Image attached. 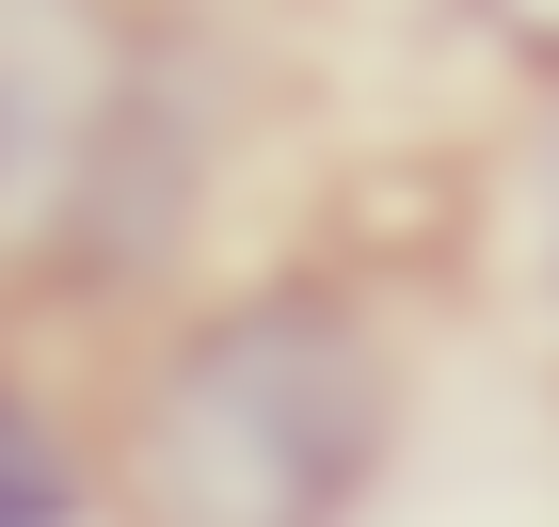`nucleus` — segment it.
Masks as SVG:
<instances>
[{
    "label": "nucleus",
    "instance_id": "f257e3e1",
    "mask_svg": "<svg viewBox=\"0 0 559 527\" xmlns=\"http://www.w3.org/2000/svg\"><path fill=\"white\" fill-rule=\"evenodd\" d=\"M384 464V336L336 288H257L160 368L144 480L176 527H336Z\"/></svg>",
    "mask_w": 559,
    "mask_h": 527
},
{
    "label": "nucleus",
    "instance_id": "f03ea898",
    "mask_svg": "<svg viewBox=\"0 0 559 527\" xmlns=\"http://www.w3.org/2000/svg\"><path fill=\"white\" fill-rule=\"evenodd\" d=\"M176 129L160 81L129 64L112 0H0V208H64L96 272V224H112V144Z\"/></svg>",
    "mask_w": 559,
    "mask_h": 527
},
{
    "label": "nucleus",
    "instance_id": "7ed1b4c3",
    "mask_svg": "<svg viewBox=\"0 0 559 527\" xmlns=\"http://www.w3.org/2000/svg\"><path fill=\"white\" fill-rule=\"evenodd\" d=\"M0 527H81V464L16 384H0Z\"/></svg>",
    "mask_w": 559,
    "mask_h": 527
},
{
    "label": "nucleus",
    "instance_id": "20e7f679",
    "mask_svg": "<svg viewBox=\"0 0 559 527\" xmlns=\"http://www.w3.org/2000/svg\"><path fill=\"white\" fill-rule=\"evenodd\" d=\"M527 240H544V304H559V112H544V160H527Z\"/></svg>",
    "mask_w": 559,
    "mask_h": 527
},
{
    "label": "nucleus",
    "instance_id": "39448f33",
    "mask_svg": "<svg viewBox=\"0 0 559 527\" xmlns=\"http://www.w3.org/2000/svg\"><path fill=\"white\" fill-rule=\"evenodd\" d=\"M512 16H544V33H559V0H512Z\"/></svg>",
    "mask_w": 559,
    "mask_h": 527
}]
</instances>
